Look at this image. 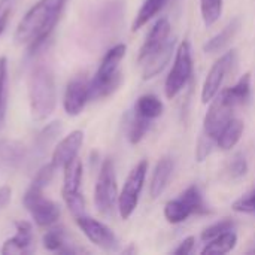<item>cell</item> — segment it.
Listing matches in <instances>:
<instances>
[{"label":"cell","mask_w":255,"mask_h":255,"mask_svg":"<svg viewBox=\"0 0 255 255\" xmlns=\"http://www.w3.org/2000/svg\"><path fill=\"white\" fill-rule=\"evenodd\" d=\"M194 244H196V238L194 236H188V238H185L181 244H179V247L173 251V254L176 255H188L193 253V248H194Z\"/></svg>","instance_id":"38"},{"label":"cell","mask_w":255,"mask_h":255,"mask_svg":"<svg viewBox=\"0 0 255 255\" xmlns=\"http://www.w3.org/2000/svg\"><path fill=\"white\" fill-rule=\"evenodd\" d=\"M235 229V221H232V220H221V221H218V223H215V224H212V226H209L208 229H205L203 232H202V241L203 242H209V241H212L214 238H217V236H220V235H223V233H226V232H230V230H233Z\"/></svg>","instance_id":"30"},{"label":"cell","mask_w":255,"mask_h":255,"mask_svg":"<svg viewBox=\"0 0 255 255\" xmlns=\"http://www.w3.org/2000/svg\"><path fill=\"white\" fill-rule=\"evenodd\" d=\"M6 75H7V58L0 57V111L6 108Z\"/></svg>","instance_id":"36"},{"label":"cell","mask_w":255,"mask_h":255,"mask_svg":"<svg viewBox=\"0 0 255 255\" xmlns=\"http://www.w3.org/2000/svg\"><path fill=\"white\" fill-rule=\"evenodd\" d=\"M200 13L205 25H214L223 15V0H200Z\"/></svg>","instance_id":"28"},{"label":"cell","mask_w":255,"mask_h":255,"mask_svg":"<svg viewBox=\"0 0 255 255\" xmlns=\"http://www.w3.org/2000/svg\"><path fill=\"white\" fill-rule=\"evenodd\" d=\"M12 1L13 0H3V3H1V7H0V36L4 31L7 21H9V16L12 13Z\"/></svg>","instance_id":"37"},{"label":"cell","mask_w":255,"mask_h":255,"mask_svg":"<svg viewBox=\"0 0 255 255\" xmlns=\"http://www.w3.org/2000/svg\"><path fill=\"white\" fill-rule=\"evenodd\" d=\"M245 130V124L241 118H233L226 128L221 131V134L217 139V148H220L221 151H230L232 148H235Z\"/></svg>","instance_id":"21"},{"label":"cell","mask_w":255,"mask_h":255,"mask_svg":"<svg viewBox=\"0 0 255 255\" xmlns=\"http://www.w3.org/2000/svg\"><path fill=\"white\" fill-rule=\"evenodd\" d=\"M63 175V191L61 194H75L81 193L82 185V175H84V166L82 161L76 157L72 161H69L64 167Z\"/></svg>","instance_id":"20"},{"label":"cell","mask_w":255,"mask_h":255,"mask_svg":"<svg viewBox=\"0 0 255 255\" xmlns=\"http://www.w3.org/2000/svg\"><path fill=\"white\" fill-rule=\"evenodd\" d=\"M163 109H164L163 102L154 94L140 96L136 100V105H134V114H137L140 117H145V118H148L151 121L158 118L163 114Z\"/></svg>","instance_id":"24"},{"label":"cell","mask_w":255,"mask_h":255,"mask_svg":"<svg viewBox=\"0 0 255 255\" xmlns=\"http://www.w3.org/2000/svg\"><path fill=\"white\" fill-rule=\"evenodd\" d=\"M226 172L230 179H241L248 173V161L244 155L238 154L232 158V161L227 164Z\"/></svg>","instance_id":"32"},{"label":"cell","mask_w":255,"mask_h":255,"mask_svg":"<svg viewBox=\"0 0 255 255\" xmlns=\"http://www.w3.org/2000/svg\"><path fill=\"white\" fill-rule=\"evenodd\" d=\"M84 143V131L82 130H73L66 137H63L54 148L51 163L60 169L64 167L69 161L78 157L79 149Z\"/></svg>","instance_id":"13"},{"label":"cell","mask_w":255,"mask_h":255,"mask_svg":"<svg viewBox=\"0 0 255 255\" xmlns=\"http://www.w3.org/2000/svg\"><path fill=\"white\" fill-rule=\"evenodd\" d=\"M63 199H64V203H66L67 209L70 211V214L75 218L81 217V215H85V200H84V196L81 193L64 194Z\"/></svg>","instance_id":"34"},{"label":"cell","mask_w":255,"mask_h":255,"mask_svg":"<svg viewBox=\"0 0 255 255\" xmlns=\"http://www.w3.org/2000/svg\"><path fill=\"white\" fill-rule=\"evenodd\" d=\"M16 235L7 239L1 247L3 255L30 254L33 251V229L31 224L27 221H16L15 223Z\"/></svg>","instance_id":"15"},{"label":"cell","mask_w":255,"mask_h":255,"mask_svg":"<svg viewBox=\"0 0 255 255\" xmlns=\"http://www.w3.org/2000/svg\"><path fill=\"white\" fill-rule=\"evenodd\" d=\"M90 100V84L82 78L72 79L64 91L63 108L70 117H78Z\"/></svg>","instance_id":"12"},{"label":"cell","mask_w":255,"mask_h":255,"mask_svg":"<svg viewBox=\"0 0 255 255\" xmlns=\"http://www.w3.org/2000/svg\"><path fill=\"white\" fill-rule=\"evenodd\" d=\"M10 197H12V190L7 185L0 187V209H4L9 205Z\"/></svg>","instance_id":"39"},{"label":"cell","mask_w":255,"mask_h":255,"mask_svg":"<svg viewBox=\"0 0 255 255\" xmlns=\"http://www.w3.org/2000/svg\"><path fill=\"white\" fill-rule=\"evenodd\" d=\"M22 203L39 227H51L60 218V206L45 197L42 188L30 185L22 197Z\"/></svg>","instance_id":"8"},{"label":"cell","mask_w":255,"mask_h":255,"mask_svg":"<svg viewBox=\"0 0 255 255\" xmlns=\"http://www.w3.org/2000/svg\"><path fill=\"white\" fill-rule=\"evenodd\" d=\"M232 209L235 212H239V214L255 215V188L253 191H250L248 194H245L244 197L233 202Z\"/></svg>","instance_id":"35"},{"label":"cell","mask_w":255,"mask_h":255,"mask_svg":"<svg viewBox=\"0 0 255 255\" xmlns=\"http://www.w3.org/2000/svg\"><path fill=\"white\" fill-rule=\"evenodd\" d=\"M236 245H238V235L233 230H230V232H226V233L214 238L212 241H209L206 244V247L202 250V254H229L236 248Z\"/></svg>","instance_id":"23"},{"label":"cell","mask_w":255,"mask_h":255,"mask_svg":"<svg viewBox=\"0 0 255 255\" xmlns=\"http://www.w3.org/2000/svg\"><path fill=\"white\" fill-rule=\"evenodd\" d=\"M30 115L34 121L46 120L55 109L57 105V87L54 70L46 63H37L27 82Z\"/></svg>","instance_id":"2"},{"label":"cell","mask_w":255,"mask_h":255,"mask_svg":"<svg viewBox=\"0 0 255 255\" xmlns=\"http://www.w3.org/2000/svg\"><path fill=\"white\" fill-rule=\"evenodd\" d=\"M170 28L172 27H170V22L167 18H160L155 21V24L149 30L145 42L142 43V46L139 49V55H137L139 63H143L149 55H152L155 51H158L169 40Z\"/></svg>","instance_id":"14"},{"label":"cell","mask_w":255,"mask_h":255,"mask_svg":"<svg viewBox=\"0 0 255 255\" xmlns=\"http://www.w3.org/2000/svg\"><path fill=\"white\" fill-rule=\"evenodd\" d=\"M61 130H63V126H61L60 121H52V123H49L48 126H45V127L39 131V134H37V137H36V142H34L36 151H37L39 154H45V152L48 151V148L57 140V137L60 136Z\"/></svg>","instance_id":"26"},{"label":"cell","mask_w":255,"mask_h":255,"mask_svg":"<svg viewBox=\"0 0 255 255\" xmlns=\"http://www.w3.org/2000/svg\"><path fill=\"white\" fill-rule=\"evenodd\" d=\"M217 146V140L212 139L211 136H208L205 131L200 134L199 140H197V145H196V160L199 163L205 161L214 151V148Z\"/></svg>","instance_id":"31"},{"label":"cell","mask_w":255,"mask_h":255,"mask_svg":"<svg viewBox=\"0 0 255 255\" xmlns=\"http://www.w3.org/2000/svg\"><path fill=\"white\" fill-rule=\"evenodd\" d=\"M57 167L52 164V163H48V164H43L34 175V179L31 182V185L37 187V188H42L45 190L54 179V173H55Z\"/></svg>","instance_id":"33"},{"label":"cell","mask_w":255,"mask_h":255,"mask_svg":"<svg viewBox=\"0 0 255 255\" xmlns=\"http://www.w3.org/2000/svg\"><path fill=\"white\" fill-rule=\"evenodd\" d=\"M241 18H233L218 34H215L214 37H211L205 45H203V51L206 54H215L220 52L221 49H224L238 34V31L241 30Z\"/></svg>","instance_id":"19"},{"label":"cell","mask_w":255,"mask_h":255,"mask_svg":"<svg viewBox=\"0 0 255 255\" xmlns=\"http://www.w3.org/2000/svg\"><path fill=\"white\" fill-rule=\"evenodd\" d=\"M28 157V151L24 143L15 139H1L0 140V163L10 167L19 169Z\"/></svg>","instance_id":"17"},{"label":"cell","mask_w":255,"mask_h":255,"mask_svg":"<svg viewBox=\"0 0 255 255\" xmlns=\"http://www.w3.org/2000/svg\"><path fill=\"white\" fill-rule=\"evenodd\" d=\"M1 3H3V0H0V7H1Z\"/></svg>","instance_id":"40"},{"label":"cell","mask_w":255,"mask_h":255,"mask_svg":"<svg viewBox=\"0 0 255 255\" xmlns=\"http://www.w3.org/2000/svg\"><path fill=\"white\" fill-rule=\"evenodd\" d=\"M193 75V57L188 40H182L175 52L173 66L164 82V94L169 100L175 99L188 84Z\"/></svg>","instance_id":"5"},{"label":"cell","mask_w":255,"mask_h":255,"mask_svg":"<svg viewBox=\"0 0 255 255\" xmlns=\"http://www.w3.org/2000/svg\"><path fill=\"white\" fill-rule=\"evenodd\" d=\"M167 1L169 0H145L131 24V31H137L145 24H148V21H151L164 7Z\"/></svg>","instance_id":"25"},{"label":"cell","mask_w":255,"mask_h":255,"mask_svg":"<svg viewBox=\"0 0 255 255\" xmlns=\"http://www.w3.org/2000/svg\"><path fill=\"white\" fill-rule=\"evenodd\" d=\"M175 39H169L158 51H155L152 55H149L143 63H140L143 66V70H142V78L146 81V79H152L154 76H157L164 67L166 64L170 61L172 58V54L175 51Z\"/></svg>","instance_id":"16"},{"label":"cell","mask_w":255,"mask_h":255,"mask_svg":"<svg viewBox=\"0 0 255 255\" xmlns=\"http://www.w3.org/2000/svg\"><path fill=\"white\" fill-rule=\"evenodd\" d=\"M75 220H76V224L81 229V232L85 235V238L91 244H94L96 247H99L103 251H109V253L118 251L120 241L106 224H103L102 221L94 220L91 217H87V215L76 217Z\"/></svg>","instance_id":"11"},{"label":"cell","mask_w":255,"mask_h":255,"mask_svg":"<svg viewBox=\"0 0 255 255\" xmlns=\"http://www.w3.org/2000/svg\"><path fill=\"white\" fill-rule=\"evenodd\" d=\"M206 212L208 208L197 185L188 187L179 197L169 200L164 206V218L170 224H181L193 215H203Z\"/></svg>","instance_id":"4"},{"label":"cell","mask_w":255,"mask_h":255,"mask_svg":"<svg viewBox=\"0 0 255 255\" xmlns=\"http://www.w3.org/2000/svg\"><path fill=\"white\" fill-rule=\"evenodd\" d=\"M235 111L236 106L220 91L211 100V106L203 121V131L217 140L221 131L226 128V126L235 118Z\"/></svg>","instance_id":"9"},{"label":"cell","mask_w":255,"mask_h":255,"mask_svg":"<svg viewBox=\"0 0 255 255\" xmlns=\"http://www.w3.org/2000/svg\"><path fill=\"white\" fill-rule=\"evenodd\" d=\"M236 57L238 52L236 49H232L229 52H226L224 55H221L211 67V70L208 72L205 82L202 85V103L208 105L211 103V100L221 91V85L229 73V70L233 67V64L236 63Z\"/></svg>","instance_id":"10"},{"label":"cell","mask_w":255,"mask_h":255,"mask_svg":"<svg viewBox=\"0 0 255 255\" xmlns=\"http://www.w3.org/2000/svg\"><path fill=\"white\" fill-rule=\"evenodd\" d=\"M67 0H39L21 18L13 39L18 45H27L28 52L37 51L52 33Z\"/></svg>","instance_id":"1"},{"label":"cell","mask_w":255,"mask_h":255,"mask_svg":"<svg viewBox=\"0 0 255 255\" xmlns=\"http://www.w3.org/2000/svg\"><path fill=\"white\" fill-rule=\"evenodd\" d=\"M118 185L115 166L111 158L102 163L99 178L94 187V205L102 215H111L118 206Z\"/></svg>","instance_id":"6"},{"label":"cell","mask_w":255,"mask_h":255,"mask_svg":"<svg viewBox=\"0 0 255 255\" xmlns=\"http://www.w3.org/2000/svg\"><path fill=\"white\" fill-rule=\"evenodd\" d=\"M251 253H255V248H254V250H253V251H251Z\"/></svg>","instance_id":"41"},{"label":"cell","mask_w":255,"mask_h":255,"mask_svg":"<svg viewBox=\"0 0 255 255\" xmlns=\"http://www.w3.org/2000/svg\"><path fill=\"white\" fill-rule=\"evenodd\" d=\"M146 172H148V161L142 160L128 173L124 187L118 196V212L123 220H128L136 211L139 205L140 193L143 190Z\"/></svg>","instance_id":"7"},{"label":"cell","mask_w":255,"mask_h":255,"mask_svg":"<svg viewBox=\"0 0 255 255\" xmlns=\"http://www.w3.org/2000/svg\"><path fill=\"white\" fill-rule=\"evenodd\" d=\"M236 108L244 106L245 103H248V100L251 99V73H245L244 76H241V79L221 91Z\"/></svg>","instance_id":"22"},{"label":"cell","mask_w":255,"mask_h":255,"mask_svg":"<svg viewBox=\"0 0 255 255\" xmlns=\"http://www.w3.org/2000/svg\"><path fill=\"white\" fill-rule=\"evenodd\" d=\"M42 245L45 250L51 251V253H58L64 245H66V241H64V232L63 229L60 227H52L49 229L43 238H42Z\"/></svg>","instance_id":"29"},{"label":"cell","mask_w":255,"mask_h":255,"mask_svg":"<svg viewBox=\"0 0 255 255\" xmlns=\"http://www.w3.org/2000/svg\"><path fill=\"white\" fill-rule=\"evenodd\" d=\"M149 123H151V120H148L145 117H140L137 114L133 115L130 126H128V131H127V137L131 145H137L145 137L146 131L149 130Z\"/></svg>","instance_id":"27"},{"label":"cell","mask_w":255,"mask_h":255,"mask_svg":"<svg viewBox=\"0 0 255 255\" xmlns=\"http://www.w3.org/2000/svg\"><path fill=\"white\" fill-rule=\"evenodd\" d=\"M127 46L118 43L112 46L100 61V66L90 84V100H99L111 96L123 82V73L118 70L123 58L126 57Z\"/></svg>","instance_id":"3"},{"label":"cell","mask_w":255,"mask_h":255,"mask_svg":"<svg viewBox=\"0 0 255 255\" xmlns=\"http://www.w3.org/2000/svg\"><path fill=\"white\" fill-rule=\"evenodd\" d=\"M172 172H173V161L170 157H163L157 161L152 176H151V185H149V194L152 199H157L164 193L169 184V179L172 176Z\"/></svg>","instance_id":"18"}]
</instances>
